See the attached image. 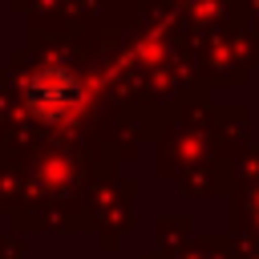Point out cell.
Returning a JSON list of instances; mask_svg holds the SVG:
<instances>
[{
    "instance_id": "obj_1",
    "label": "cell",
    "mask_w": 259,
    "mask_h": 259,
    "mask_svg": "<svg viewBox=\"0 0 259 259\" xmlns=\"http://www.w3.org/2000/svg\"><path fill=\"white\" fill-rule=\"evenodd\" d=\"M24 101L36 117L45 121H57V117H69L77 105H81V81L69 73V69H40L24 81Z\"/></svg>"
}]
</instances>
